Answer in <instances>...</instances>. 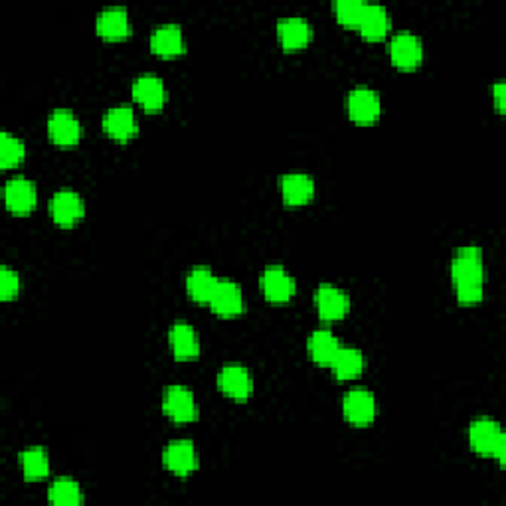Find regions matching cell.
<instances>
[{
  "instance_id": "obj_5",
  "label": "cell",
  "mask_w": 506,
  "mask_h": 506,
  "mask_svg": "<svg viewBox=\"0 0 506 506\" xmlns=\"http://www.w3.org/2000/svg\"><path fill=\"white\" fill-rule=\"evenodd\" d=\"M261 291L271 303H287L297 291V283L291 274L281 266H269L261 274Z\"/></svg>"
},
{
  "instance_id": "obj_23",
  "label": "cell",
  "mask_w": 506,
  "mask_h": 506,
  "mask_svg": "<svg viewBox=\"0 0 506 506\" xmlns=\"http://www.w3.org/2000/svg\"><path fill=\"white\" fill-rule=\"evenodd\" d=\"M358 28H360L364 38L380 40L390 30V14L382 4L367 3Z\"/></svg>"
},
{
  "instance_id": "obj_29",
  "label": "cell",
  "mask_w": 506,
  "mask_h": 506,
  "mask_svg": "<svg viewBox=\"0 0 506 506\" xmlns=\"http://www.w3.org/2000/svg\"><path fill=\"white\" fill-rule=\"evenodd\" d=\"M364 6H367V3H362V0H339V3L334 4V14L341 24L358 26Z\"/></svg>"
},
{
  "instance_id": "obj_6",
  "label": "cell",
  "mask_w": 506,
  "mask_h": 506,
  "mask_svg": "<svg viewBox=\"0 0 506 506\" xmlns=\"http://www.w3.org/2000/svg\"><path fill=\"white\" fill-rule=\"evenodd\" d=\"M163 465L166 471L178 476H186L198 468V453L189 439H176L171 442L163 451Z\"/></svg>"
},
{
  "instance_id": "obj_18",
  "label": "cell",
  "mask_w": 506,
  "mask_h": 506,
  "mask_svg": "<svg viewBox=\"0 0 506 506\" xmlns=\"http://www.w3.org/2000/svg\"><path fill=\"white\" fill-rule=\"evenodd\" d=\"M218 386L238 401H246L251 393V376L241 364H226L218 374Z\"/></svg>"
},
{
  "instance_id": "obj_7",
  "label": "cell",
  "mask_w": 506,
  "mask_h": 506,
  "mask_svg": "<svg viewBox=\"0 0 506 506\" xmlns=\"http://www.w3.org/2000/svg\"><path fill=\"white\" fill-rule=\"evenodd\" d=\"M346 109H349V115L352 121L367 125L378 119L382 111V103L376 91L367 86H358L349 93V97H346Z\"/></svg>"
},
{
  "instance_id": "obj_2",
  "label": "cell",
  "mask_w": 506,
  "mask_h": 506,
  "mask_svg": "<svg viewBox=\"0 0 506 506\" xmlns=\"http://www.w3.org/2000/svg\"><path fill=\"white\" fill-rule=\"evenodd\" d=\"M468 443H471L473 451L486 457H494L496 461L504 465L506 459V437L502 434L501 426L491 417H479L475 419L471 427H468Z\"/></svg>"
},
{
  "instance_id": "obj_1",
  "label": "cell",
  "mask_w": 506,
  "mask_h": 506,
  "mask_svg": "<svg viewBox=\"0 0 506 506\" xmlns=\"http://www.w3.org/2000/svg\"><path fill=\"white\" fill-rule=\"evenodd\" d=\"M451 279L459 303L476 305L483 301L485 266L481 248L465 246L455 251L451 259Z\"/></svg>"
},
{
  "instance_id": "obj_17",
  "label": "cell",
  "mask_w": 506,
  "mask_h": 506,
  "mask_svg": "<svg viewBox=\"0 0 506 506\" xmlns=\"http://www.w3.org/2000/svg\"><path fill=\"white\" fill-rule=\"evenodd\" d=\"M48 133L54 143L73 145L81 137V123L70 109H55L48 119Z\"/></svg>"
},
{
  "instance_id": "obj_28",
  "label": "cell",
  "mask_w": 506,
  "mask_h": 506,
  "mask_svg": "<svg viewBox=\"0 0 506 506\" xmlns=\"http://www.w3.org/2000/svg\"><path fill=\"white\" fill-rule=\"evenodd\" d=\"M26 155V147L18 137L4 133L0 135V166L11 168L16 166L18 163H22V158Z\"/></svg>"
},
{
  "instance_id": "obj_26",
  "label": "cell",
  "mask_w": 506,
  "mask_h": 506,
  "mask_svg": "<svg viewBox=\"0 0 506 506\" xmlns=\"http://www.w3.org/2000/svg\"><path fill=\"white\" fill-rule=\"evenodd\" d=\"M21 465L26 481H42L50 475V459L42 447H30L21 453Z\"/></svg>"
},
{
  "instance_id": "obj_30",
  "label": "cell",
  "mask_w": 506,
  "mask_h": 506,
  "mask_svg": "<svg viewBox=\"0 0 506 506\" xmlns=\"http://www.w3.org/2000/svg\"><path fill=\"white\" fill-rule=\"evenodd\" d=\"M18 291H21V275L14 269L4 266L0 269V299L11 301L13 297L18 295Z\"/></svg>"
},
{
  "instance_id": "obj_4",
  "label": "cell",
  "mask_w": 506,
  "mask_h": 506,
  "mask_svg": "<svg viewBox=\"0 0 506 506\" xmlns=\"http://www.w3.org/2000/svg\"><path fill=\"white\" fill-rule=\"evenodd\" d=\"M390 55L398 68L414 70L424 60V44H421V38L414 32H396L390 40Z\"/></svg>"
},
{
  "instance_id": "obj_21",
  "label": "cell",
  "mask_w": 506,
  "mask_h": 506,
  "mask_svg": "<svg viewBox=\"0 0 506 506\" xmlns=\"http://www.w3.org/2000/svg\"><path fill=\"white\" fill-rule=\"evenodd\" d=\"M151 48L161 55H178L184 52L182 28L174 22L156 26L151 32Z\"/></svg>"
},
{
  "instance_id": "obj_16",
  "label": "cell",
  "mask_w": 506,
  "mask_h": 506,
  "mask_svg": "<svg viewBox=\"0 0 506 506\" xmlns=\"http://www.w3.org/2000/svg\"><path fill=\"white\" fill-rule=\"evenodd\" d=\"M103 129H105L109 137L117 140H129L131 137H135L139 125L133 107L115 105L107 109L105 115H103Z\"/></svg>"
},
{
  "instance_id": "obj_27",
  "label": "cell",
  "mask_w": 506,
  "mask_h": 506,
  "mask_svg": "<svg viewBox=\"0 0 506 506\" xmlns=\"http://www.w3.org/2000/svg\"><path fill=\"white\" fill-rule=\"evenodd\" d=\"M50 502L58 506H76L83 502V493L80 489V485L72 479H55L48 491Z\"/></svg>"
},
{
  "instance_id": "obj_13",
  "label": "cell",
  "mask_w": 506,
  "mask_h": 506,
  "mask_svg": "<svg viewBox=\"0 0 506 506\" xmlns=\"http://www.w3.org/2000/svg\"><path fill=\"white\" fill-rule=\"evenodd\" d=\"M277 36L285 50H301L311 40L313 28L305 16H283L277 21Z\"/></svg>"
},
{
  "instance_id": "obj_20",
  "label": "cell",
  "mask_w": 506,
  "mask_h": 506,
  "mask_svg": "<svg viewBox=\"0 0 506 506\" xmlns=\"http://www.w3.org/2000/svg\"><path fill=\"white\" fill-rule=\"evenodd\" d=\"M281 194L289 206H303L315 196L313 178L303 173H291L281 178Z\"/></svg>"
},
{
  "instance_id": "obj_14",
  "label": "cell",
  "mask_w": 506,
  "mask_h": 506,
  "mask_svg": "<svg viewBox=\"0 0 506 506\" xmlns=\"http://www.w3.org/2000/svg\"><path fill=\"white\" fill-rule=\"evenodd\" d=\"M96 30L101 38L107 40H121L133 30V24H131V16L127 13V8L123 6H107L97 14L96 21Z\"/></svg>"
},
{
  "instance_id": "obj_9",
  "label": "cell",
  "mask_w": 506,
  "mask_h": 506,
  "mask_svg": "<svg viewBox=\"0 0 506 506\" xmlns=\"http://www.w3.org/2000/svg\"><path fill=\"white\" fill-rule=\"evenodd\" d=\"M50 212L55 223H60V226H73L86 214V204H83V198L78 192L62 189L52 196Z\"/></svg>"
},
{
  "instance_id": "obj_19",
  "label": "cell",
  "mask_w": 506,
  "mask_h": 506,
  "mask_svg": "<svg viewBox=\"0 0 506 506\" xmlns=\"http://www.w3.org/2000/svg\"><path fill=\"white\" fill-rule=\"evenodd\" d=\"M168 344L178 360H190L200 354V341L194 326L189 323H174L168 331Z\"/></svg>"
},
{
  "instance_id": "obj_11",
  "label": "cell",
  "mask_w": 506,
  "mask_h": 506,
  "mask_svg": "<svg viewBox=\"0 0 506 506\" xmlns=\"http://www.w3.org/2000/svg\"><path fill=\"white\" fill-rule=\"evenodd\" d=\"M210 308L220 316H236L243 311L241 287L232 279H220L208 301Z\"/></svg>"
},
{
  "instance_id": "obj_22",
  "label": "cell",
  "mask_w": 506,
  "mask_h": 506,
  "mask_svg": "<svg viewBox=\"0 0 506 506\" xmlns=\"http://www.w3.org/2000/svg\"><path fill=\"white\" fill-rule=\"evenodd\" d=\"M341 346H342L341 341L336 339V336L331 331H326V329L315 331L311 336H308V341H307L308 354H311L313 362L321 364V367H331L333 360H334V356L339 354V350H341Z\"/></svg>"
},
{
  "instance_id": "obj_3",
  "label": "cell",
  "mask_w": 506,
  "mask_h": 506,
  "mask_svg": "<svg viewBox=\"0 0 506 506\" xmlns=\"http://www.w3.org/2000/svg\"><path fill=\"white\" fill-rule=\"evenodd\" d=\"M163 411L176 424H189L198 417V406H196L194 393L184 386H168L163 393Z\"/></svg>"
},
{
  "instance_id": "obj_25",
  "label": "cell",
  "mask_w": 506,
  "mask_h": 506,
  "mask_svg": "<svg viewBox=\"0 0 506 506\" xmlns=\"http://www.w3.org/2000/svg\"><path fill=\"white\" fill-rule=\"evenodd\" d=\"M364 367H367L364 354L358 349H352V346H341L339 354L334 356V360L331 364L334 376L339 380L356 378L358 374H362Z\"/></svg>"
},
{
  "instance_id": "obj_15",
  "label": "cell",
  "mask_w": 506,
  "mask_h": 506,
  "mask_svg": "<svg viewBox=\"0 0 506 506\" xmlns=\"http://www.w3.org/2000/svg\"><path fill=\"white\" fill-rule=\"evenodd\" d=\"M133 97L140 107L147 111H158L164 105L166 99V88L163 80L155 76V73H143L133 81Z\"/></svg>"
},
{
  "instance_id": "obj_10",
  "label": "cell",
  "mask_w": 506,
  "mask_h": 506,
  "mask_svg": "<svg viewBox=\"0 0 506 506\" xmlns=\"http://www.w3.org/2000/svg\"><path fill=\"white\" fill-rule=\"evenodd\" d=\"M316 311L325 321H339L350 308V299L341 287L323 283L315 293Z\"/></svg>"
},
{
  "instance_id": "obj_31",
  "label": "cell",
  "mask_w": 506,
  "mask_h": 506,
  "mask_svg": "<svg viewBox=\"0 0 506 506\" xmlns=\"http://www.w3.org/2000/svg\"><path fill=\"white\" fill-rule=\"evenodd\" d=\"M504 91H506V89H504V81H496V83H494V86H493V97H494V105H496V109H499V111H501V114H502L504 107H506V105H504Z\"/></svg>"
},
{
  "instance_id": "obj_12",
  "label": "cell",
  "mask_w": 506,
  "mask_h": 506,
  "mask_svg": "<svg viewBox=\"0 0 506 506\" xmlns=\"http://www.w3.org/2000/svg\"><path fill=\"white\" fill-rule=\"evenodd\" d=\"M36 200H38V190L30 178L14 176L4 186V202L8 210L14 214H28L30 212Z\"/></svg>"
},
{
  "instance_id": "obj_24",
  "label": "cell",
  "mask_w": 506,
  "mask_h": 506,
  "mask_svg": "<svg viewBox=\"0 0 506 506\" xmlns=\"http://www.w3.org/2000/svg\"><path fill=\"white\" fill-rule=\"evenodd\" d=\"M218 277L214 271L206 266H198L190 269L189 277H186V291L194 299L196 303H208L214 293L215 285H218Z\"/></svg>"
},
{
  "instance_id": "obj_8",
  "label": "cell",
  "mask_w": 506,
  "mask_h": 506,
  "mask_svg": "<svg viewBox=\"0 0 506 506\" xmlns=\"http://www.w3.org/2000/svg\"><path fill=\"white\" fill-rule=\"evenodd\" d=\"M342 411L346 421H350V424L368 426L374 416H376V400H374L372 392L364 388H354L344 393Z\"/></svg>"
}]
</instances>
